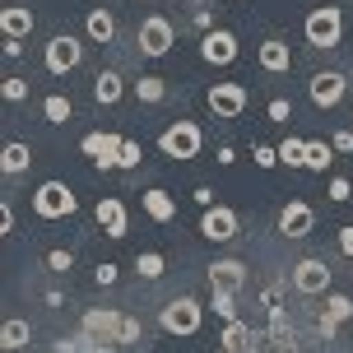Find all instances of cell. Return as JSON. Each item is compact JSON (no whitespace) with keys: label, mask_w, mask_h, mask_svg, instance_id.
<instances>
[{"label":"cell","mask_w":353,"mask_h":353,"mask_svg":"<svg viewBox=\"0 0 353 353\" xmlns=\"http://www.w3.org/2000/svg\"><path fill=\"white\" fill-rule=\"evenodd\" d=\"M339 37H344V14H339L335 5H321V10L307 14V42L312 47L330 52V47H339Z\"/></svg>","instance_id":"1"},{"label":"cell","mask_w":353,"mask_h":353,"mask_svg":"<svg viewBox=\"0 0 353 353\" xmlns=\"http://www.w3.org/2000/svg\"><path fill=\"white\" fill-rule=\"evenodd\" d=\"M159 149L168 159H195V154H200V125L195 121H172L159 135Z\"/></svg>","instance_id":"2"},{"label":"cell","mask_w":353,"mask_h":353,"mask_svg":"<svg viewBox=\"0 0 353 353\" xmlns=\"http://www.w3.org/2000/svg\"><path fill=\"white\" fill-rule=\"evenodd\" d=\"M33 210L42 214V219H65V214H74V195L65 181H42L33 195Z\"/></svg>","instance_id":"3"},{"label":"cell","mask_w":353,"mask_h":353,"mask_svg":"<svg viewBox=\"0 0 353 353\" xmlns=\"http://www.w3.org/2000/svg\"><path fill=\"white\" fill-rule=\"evenodd\" d=\"M163 330H168V335H195V330H200V302L195 298H172L163 307Z\"/></svg>","instance_id":"4"},{"label":"cell","mask_w":353,"mask_h":353,"mask_svg":"<svg viewBox=\"0 0 353 353\" xmlns=\"http://www.w3.org/2000/svg\"><path fill=\"white\" fill-rule=\"evenodd\" d=\"M293 288H298V293H307V298L325 293V288H330V265L321 261V256L298 261V265H293Z\"/></svg>","instance_id":"5"},{"label":"cell","mask_w":353,"mask_h":353,"mask_svg":"<svg viewBox=\"0 0 353 353\" xmlns=\"http://www.w3.org/2000/svg\"><path fill=\"white\" fill-rule=\"evenodd\" d=\"M247 103H251L247 84H214L210 88V112H214V117H223V121H237Z\"/></svg>","instance_id":"6"},{"label":"cell","mask_w":353,"mask_h":353,"mask_svg":"<svg viewBox=\"0 0 353 353\" xmlns=\"http://www.w3.org/2000/svg\"><path fill=\"white\" fill-rule=\"evenodd\" d=\"M135 42H140L144 56H168V52H172V23H168L163 14H149V19L140 23Z\"/></svg>","instance_id":"7"},{"label":"cell","mask_w":353,"mask_h":353,"mask_svg":"<svg viewBox=\"0 0 353 353\" xmlns=\"http://www.w3.org/2000/svg\"><path fill=\"white\" fill-rule=\"evenodd\" d=\"M79 56H84L79 37L61 33V37H52V42H47V70H52V74H65V70H74V65H79Z\"/></svg>","instance_id":"8"},{"label":"cell","mask_w":353,"mask_h":353,"mask_svg":"<svg viewBox=\"0 0 353 353\" xmlns=\"http://www.w3.org/2000/svg\"><path fill=\"white\" fill-rule=\"evenodd\" d=\"M200 56H205L210 65H232V61H237V37H232L228 28H210L205 42H200Z\"/></svg>","instance_id":"9"},{"label":"cell","mask_w":353,"mask_h":353,"mask_svg":"<svg viewBox=\"0 0 353 353\" xmlns=\"http://www.w3.org/2000/svg\"><path fill=\"white\" fill-rule=\"evenodd\" d=\"M200 232H205L210 242H232V237H237V214L223 210V205H210L205 219H200Z\"/></svg>","instance_id":"10"},{"label":"cell","mask_w":353,"mask_h":353,"mask_svg":"<svg viewBox=\"0 0 353 353\" xmlns=\"http://www.w3.org/2000/svg\"><path fill=\"white\" fill-rule=\"evenodd\" d=\"M121 312H112V307H107V312H84V335L88 339H103V344H117V339H121Z\"/></svg>","instance_id":"11"},{"label":"cell","mask_w":353,"mask_h":353,"mask_svg":"<svg viewBox=\"0 0 353 353\" xmlns=\"http://www.w3.org/2000/svg\"><path fill=\"white\" fill-rule=\"evenodd\" d=\"M312 219H316V214H312L307 200H288L279 210V232L283 237H307V232H312Z\"/></svg>","instance_id":"12"},{"label":"cell","mask_w":353,"mask_h":353,"mask_svg":"<svg viewBox=\"0 0 353 353\" xmlns=\"http://www.w3.org/2000/svg\"><path fill=\"white\" fill-rule=\"evenodd\" d=\"M121 135H84V154L98 168H117V159H121Z\"/></svg>","instance_id":"13"},{"label":"cell","mask_w":353,"mask_h":353,"mask_svg":"<svg viewBox=\"0 0 353 353\" xmlns=\"http://www.w3.org/2000/svg\"><path fill=\"white\" fill-rule=\"evenodd\" d=\"M312 103L316 107H335L339 98H344V74H335V70H325V74H312Z\"/></svg>","instance_id":"14"},{"label":"cell","mask_w":353,"mask_h":353,"mask_svg":"<svg viewBox=\"0 0 353 353\" xmlns=\"http://www.w3.org/2000/svg\"><path fill=\"white\" fill-rule=\"evenodd\" d=\"M98 228H103L107 237H125V205L117 195H103V200H98Z\"/></svg>","instance_id":"15"},{"label":"cell","mask_w":353,"mask_h":353,"mask_svg":"<svg viewBox=\"0 0 353 353\" xmlns=\"http://www.w3.org/2000/svg\"><path fill=\"white\" fill-rule=\"evenodd\" d=\"M247 283V265L242 261H214L210 265V288H228V293H237Z\"/></svg>","instance_id":"16"},{"label":"cell","mask_w":353,"mask_h":353,"mask_svg":"<svg viewBox=\"0 0 353 353\" xmlns=\"http://www.w3.org/2000/svg\"><path fill=\"white\" fill-rule=\"evenodd\" d=\"M84 28H88V37H93L98 47H107V42L117 37V19H112V10L93 5V10H88V19H84Z\"/></svg>","instance_id":"17"},{"label":"cell","mask_w":353,"mask_h":353,"mask_svg":"<svg viewBox=\"0 0 353 353\" xmlns=\"http://www.w3.org/2000/svg\"><path fill=\"white\" fill-rule=\"evenodd\" d=\"M0 33H5V37H28V33H33V10H23V5L0 10Z\"/></svg>","instance_id":"18"},{"label":"cell","mask_w":353,"mask_h":353,"mask_svg":"<svg viewBox=\"0 0 353 353\" xmlns=\"http://www.w3.org/2000/svg\"><path fill=\"white\" fill-rule=\"evenodd\" d=\"M288 65H293V52L283 47L279 37H270V42L261 47V70H270V74H283Z\"/></svg>","instance_id":"19"},{"label":"cell","mask_w":353,"mask_h":353,"mask_svg":"<svg viewBox=\"0 0 353 353\" xmlns=\"http://www.w3.org/2000/svg\"><path fill=\"white\" fill-rule=\"evenodd\" d=\"M28 339H33V325H28V321H5V330H0V349L5 353H14V349H23V344H28Z\"/></svg>","instance_id":"20"},{"label":"cell","mask_w":353,"mask_h":353,"mask_svg":"<svg viewBox=\"0 0 353 353\" xmlns=\"http://www.w3.org/2000/svg\"><path fill=\"white\" fill-rule=\"evenodd\" d=\"M28 163H33V149H28V144H5V154H0V168H5V176H14V172H23V168H28Z\"/></svg>","instance_id":"21"},{"label":"cell","mask_w":353,"mask_h":353,"mask_svg":"<svg viewBox=\"0 0 353 353\" xmlns=\"http://www.w3.org/2000/svg\"><path fill=\"white\" fill-rule=\"evenodd\" d=\"M93 98H98L103 107H112L117 98H121V74H117V70H103L98 79H93Z\"/></svg>","instance_id":"22"},{"label":"cell","mask_w":353,"mask_h":353,"mask_svg":"<svg viewBox=\"0 0 353 353\" xmlns=\"http://www.w3.org/2000/svg\"><path fill=\"white\" fill-rule=\"evenodd\" d=\"M228 353H247L251 349V325H242V321H228V330H223V339H219Z\"/></svg>","instance_id":"23"},{"label":"cell","mask_w":353,"mask_h":353,"mask_svg":"<svg viewBox=\"0 0 353 353\" xmlns=\"http://www.w3.org/2000/svg\"><path fill=\"white\" fill-rule=\"evenodd\" d=\"M330 163H335V154H330V144L307 140V172H325Z\"/></svg>","instance_id":"24"},{"label":"cell","mask_w":353,"mask_h":353,"mask_svg":"<svg viewBox=\"0 0 353 353\" xmlns=\"http://www.w3.org/2000/svg\"><path fill=\"white\" fill-rule=\"evenodd\" d=\"M42 112H47V121L52 125H65L74 117V107H70V98H61V93H52L47 103H42Z\"/></svg>","instance_id":"25"},{"label":"cell","mask_w":353,"mask_h":353,"mask_svg":"<svg viewBox=\"0 0 353 353\" xmlns=\"http://www.w3.org/2000/svg\"><path fill=\"white\" fill-rule=\"evenodd\" d=\"M163 93H168V84H163L159 74H144L140 84H135V98L140 103H163Z\"/></svg>","instance_id":"26"},{"label":"cell","mask_w":353,"mask_h":353,"mask_svg":"<svg viewBox=\"0 0 353 353\" xmlns=\"http://www.w3.org/2000/svg\"><path fill=\"white\" fill-rule=\"evenodd\" d=\"M144 210L154 214L159 223H168V219H172V214H176V205H172V200H168V195H163V191H149V195H144Z\"/></svg>","instance_id":"27"},{"label":"cell","mask_w":353,"mask_h":353,"mask_svg":"<svg viewBox=\"0 0 353 353\" xmlns=\"http://www.w3.org/2000/svg\"><path fill=\"white\" fill-rule=\"evenodd\" d=\"M279 163H288V168H307V140H283L279 144Z\"/></svg>","instance_id":"28"},{"label":"cell","mask_w":353,"mask_h":353,"mask_svg":"<svg viewBox=\"0 0 353 353\" xmlns=\"http://www.w3.org/2000/svg\"><path fill=\"white\" fill-rule=\"evenodd\" d=\"M325 316L349 321V316H353V298H344V293H330V298H325Z\"/></svg>","instance_id":"29"},{"label":"cell","mask_w":353,"mask_h":353,"mask_svg":"<svg viewBox=\"0 0 353 353\" xmlns=\"http://www.w3.org/2000/svg\"><path fill=\"white\" fill-rule=\"evenodd\" d=\"M135 270H140L144 279H159L163 274V256L159 251H144V256H135Z\"/></svg>","instance_id":"30"},{"label":"cell","mask_w":353,"mask_h":353,"mask_svg":"<svg viewBox=\"0 0 353 353\" xmlns=\"http://www.w3.org/2000/svg\"><path fill=\"white\" fill-rule=\"evenodd\" d=\"M214 312L223 321H237V307H232V293L228 288H214Z\"/></svg>","instance_id":"31"},{"label":"cell","mask_w":353,"mask_h":353,"mask_svg":"<svg viewBox=\"0 0 353 353\" xmlns=\"http://www.w3.org/2000/svg\"><path fill=\"white\" fill-rule=\"evenodd\" d=\"M23 98H28V79L10 74V79H5V103H23Z\"/></svg>","instance_id":"32"},{"label":"cell","mask_w":353,"mask_h":353,"mask_svg":"<svg viewBox=\"0 0 353 353\" xmlns=\"http://www.w3.org/2000/svg\"><path fill=\"white\" fill-rule=\"evenodd\" d=\"M70 265H74V256H70V251H47V270H56V274H65Z\"/></svg>","instance_id":"33"},{"label":"cell","mask_w":353,"mask_h":353,"mask_svg":"<svg viewBox=\"0 0 353 353\" xmlns=\"http://www.w3.org/2000/svg\"><path fill=\"white\" fill-rule=\"evenodd\" d=\"M117 168H140V144H135V140L121 144V159H117Z\"/></svg>","instance_id":"34"},{"label":"cell","mask_w":353,"mask_h":353,"mask_svg":"<svg viewBox=\"0 0 353 353\" xmlns=\"http://www.w3.org/2000/svg\"><path fill=\"white\" fill-rule=\"evenodd\" d=\"M135 339H140V321L125 316V321H121V339H117V344H135Z\"/></svg>","instance_id":"35"},{"label":"cell","mask_w":353,"mask_h":353,"mask_svg":"<svg viewBox=\"0 0 353 353\" xmlns=\"http://www.w3.org/2000/svg\"><path fill=\"white\" fill-rule=\"evenodd\" d=\"M349 195H353V186L344 181V176H335V181H330V200H339V205H344Z\"/></svg>","instance_id":"36"},{"label":"cell","mask_w":353,"mask_h":353,"mask_svg":"<svg viewBox=\"0 0 353 353\" xmlns=\"http://www.w3.org/2000/svg\"><path fill=\"white\" fill-rule=\"evenodd\" d=\"M256 163H261V168H274V163H279V154H274L270 144H256Z\"/></svg>","instance_id":"37"},{"label":"cell","mask_w":353,"mask_h":353,"mask_svg":"<svg viewBox=\"0 0 353 353\" xmlns=\"http://www.w3.org/2000/svg\"><path fill=\"white\" fill-rule=\"evenodd\" d=\"M195 28H205V33L214 28V14H210V5H195Z\"/></svg>","instance_id":"38"},{"label":"cell","mask_w":353,"mask_h":353,"mask_svg":"<svg viewBox=\"0 0 353 353\" xmlns=\"http://www.w3.org/2000/svg\"><path fill=\"white\" fill-rule=\"evenodd\" d=\"M288 112H293V107L283 103V98H274V103H270V121H288Z\"/></svg>","instance_id":"39"},{"label":"cell","mask_w":353,"mask_h":353,"mask_svg":"<svg viewBox=\"0 0 353 353\" xmlns=\"http://www.w3.org/2000/svg\"><path fill=\"white\" fill-rule=\"evenodd\" d=\"M93 279H98V283H117V265H98Z\"/></svg>","instance_id":"40"},{"label":"cell","mask_w":353,"mask_h":353,"mask_svg":"<svg viewBox=\"0 0 353 353\" xmlns=\"http://www.w3.org/2000/svg\"><path fill=\"white\" fill-rule=\"evenodd\" d=\"M339 251L353 256V223H349V228H339Z\"/></svg>","instance_id":"41"},{"label":"cell","mask_w":353,"mask_h":353,"mask_svg":"<svg viewBox=\"0 0 353 353\" xmlns=\"http://www.w3.org/2000/svg\"><path fill=\"white\" fill-rule=\"evenodd\" d=\"M5 56H10V61L23 56V37H5Z\"/></svg>","instance_id":"42"},{"label":"cell","mask_w":353,"mask_h":353,"mask_svg":"<svg viewBox=\"0 0 353 353\" xmlns=\"http://www.w3.org/2000/svg\"><path fill=\"white\" fill-rule=\"evenodd\" d=\"M335 149H339V154H349V149H353V130H344V135H335Z\"/></svg>","instance_id":"43"},{"label":"cell","mask_w":353,"mask_h":353,"mask_svg":"<svg viewBox=\"0 0 353 353\" xmlns=\"http://www.w3.org/2000/svg\"><path fill=\"white\" fill-rule=\"evenodd\" d=\"M195 205H205V210L214 205V191H210V186H200V191H195Z\"/></svg>","instance_id":"44"}]
</instances>
